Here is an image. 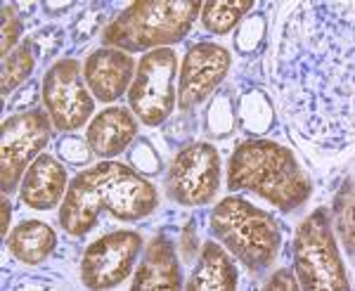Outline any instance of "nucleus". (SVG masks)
<instances>
[{
    "mask_svg": "<svg viewBox=\"0 0 355 291\" xmlns=\"http://www.w3.org/2000/svg\"><path fill=\"white\" fill-rule=\"evenodd\" d=\"M182 272L178 265L173 242L164 235H157L145 251L140 267L135 272L133 291H157V289H180Z\"/></svg>",
    "mask_w": 355,
    "mask_h": 291,
    "instance_id": "obj_15",
    "label": "nucleus"
},
{
    "mask_svg": "<svg viewBox=\"0 0 355 291\" xmlns=\"http://www.w3.org/2000/svg\"><path fill=\"white\" fill-rule=\"evenodd\" d=\"M234 118H237V112H234V97L230 88L216 90L214 100L209 102V109H206L204 116V128L211 138H227V135L234 130Z\"/></svg>",
    "mask_w": 355,
    "mask_h": 291,
    "instance_id": "obj_22",
    "label": "nucleus"
},
{
    "mask_svg": "<svg viewBox=\"0 0 355 291\" xmlns=\"http://www.w3.org/2000/svg\"><path fill=\"white\" fill-rule=\"evenodd\" d=\"M216 239L251 272L272 265L279 251V225L272 213L249 204L242 197H225L211 211Z\"/></svg>",
    "mask_w": 355,
    "mask_h": 291,
    "instance_id": "obj_5",
    "label": "nucleus"
},
{
    "mask_svg": "<svg viewBox=\"0 0 355 291\" xmlns=\"http://www.w3.org/2000/svg\"><path fill=\"white\" fill-rule=\"evenodd\" d=\"M234 112H237L239 128L249 135H266L275 123L272 100L266 90L259 88V85L239 90Z\"/></svg>",
    "mask_w": 355,
    "mask_h": 291,
    "instance_id": "obj_19",
    "label": "nucleus"
},
{
    "mask_svg": "<svg viewBox=\"0 0 355 291\" xmlns=\"http://www.w3.org/2000/svg\"><path fill=\"white\" fill-rule=\"evenodd\" d=\"M8 225H10V202L3 199V237H8Z\"/></svg>",
    "mask_w": 355,
    "mask_h": 291,
    "instance_id": "obj_32",
    "label": "nucleus"
},
{
    "mask_svg": "<svg viewBox=\"0 0 355 291\" xmlns=\"http://www.w3.org/2000/svg\"><path fill=\"white\" fill-rule=\"evenodd\" d=\"M251 10H254L251 0H209L202 5V21L206 31L223 36V33H230Z\"/></svg>",
    "mask_w": 355,
    "mask_h": 291,
    "instance_id": "obj_20",
    "label": "nucleus"
},
{
    "mask_svg": "<svg viewBox=\"0 0 355 291\" xmlns=\"http://www.w3.org/2000/svg\"><path fill=\"white\" fill-rule=\"evenodd\" d=\"M3 41H0V50H3V60L8 57V53H12V48L19 41L21 31H24V24H21V17L17 12L15 3H3Z\"/></svg>",
    "mask_w": 355,
    "mask_h": 291,
    "instance_id": "obj_26",
    "label": "nucleus"
},
{
    "mask_svg": "<svg viewBox=\"0 0 355 291\" xmlns=\"http://www.w3.org/2000/svg\"><path fill=\"white\" fill-rule=\"evenodd\" d=\"M137 135V123L133 114L123 107H110L102 109L90 121L85 142L97 157H116L121 154Z\"/></svg>",
    "mask_w": 355,
    "mask_h": 291,
    "instance_id": "obj_16",
    "label": "nucleus"
},
{
    "mask_svg": "<svg viewBox=\"0 0 355 291\" xmlns=\"http://www.w3.org/2000/svg\"><path fill=\"white\" fill-rule=\"evenodd\" d=\"M331 225H336L339 237L346 247L348 256H353V178L348 175L343 180L339 194L334 197V206H331Z\"/></svg>",
    "mask_w": 355,
    "mask_h": 291,
    "instance_id": "obj_23",
    "label": "nucleus"
},
{
    "mask_svg": "<svg viewBox=\"0 0 355 291\" xmlns=\"http://www.w3.org/2000/svg\"><path fill=\"white\" fill-rule=\"evenodd\" d=\"M135 73L133 57L116 48H100L88 55L83 64V78L88 83V90L100 102L119 100Z\"/></svg>",
    "mask_w": 355,
    "mask_h": 291,
    "instance_id": "obj_13",
    "label": "nucleus"
},
{
    "mask_svg": "<svg viewBox=\"0 0 355 291\" xmlns=\"http://www.w3.org/2000/svg\"><path fill=\"white\" fill-rule=\"evenodd\" d=\"M128 161L140 175H159L162 173V157L150 145V140L140 138L128 152Z\"/></svg>",
    "mask_w": 355,
    "mask_h": 291,
    "instance_id": "obj_25",
    "label": "nucleus"
},
{
    "mask_svg": "<svg viewBox=\"0 0 355 291\" xmlns=\"http://www.w3.org/2000/svg\"><path fill=\"white\" fill-rule=\"evenodd\" d=\"M220 187V157L209 142H192L180 150L166 175V192L175 204L202 206Z\"/></svg>",
    "mask_w": 355,
    "mask_h": 291,
    "instance_id": "obj_9",
    "label": "nucleus"
},
{
    "mask_svg": "<svg viewBox=\"0 0 355 291\" xmlns=\"http://www.w3.org/2000/svg\"><path fill=\"white\" fill-rule=\"evenodd\" d=\"M197 225H194V220L187 222L185 227H182L180 232V242H178V247H180V256L185 263H192L194 256H197Z\"/></svg>",
    "mask_w": 355,
    "mask_h": 291,
    "instance_id": "obj_28",
    "label": "nucleus"
},
{
    "mask_svg": "<svg viewBox=\"0 0 355 291\" xmlns=\"http://www.w3.org/2000/svg\"><path fill=\"white\" fill-rule=\"evenodd\" d=\"M227 185L232 192L259 194L284 213L306 204L313 192V182L294 152L272 140L242 142L230 157Z\"/></svg>",
    "mask_w": 355,
    "mask_h": 291,
    "instance_id": "obj_3",
    "label": "nucleus"
},
{
    "mask_svg": "<svg viewBox=\"0 0 355 291\" xmlns=\"http://www.w3.org/2000/svg\"><path fill=\"white\" fill-rule=\"evenodd\" d=\"M33 67H36V50H33L31 38H26L24 43H19V48L3 60V81H0L3 97L15 93L17 85H21L31 76Z\"/></svg>",
    "mask_w": 355,
    "mask_h": 291,
    "instance_id": "obj_21",
    "label": "nucleus"
},
{
    "mask_svg": "<svg viewBox=\"0 0 355 291\" xmlns=\"http://www.w3.org/2000/svg\"><path fill=\"white\" fill-rule=\"evenodd\" d=\"M232 57L223 45L197 43L187 50L180 67V83H178V107L182 112H192L202 105L209 95L218 90L230 71Z\"/></svg>",
    "mask_w": 355,
    "mask_h": 291,
    "instance_id": "obj_12",
    "label": "nucleus"
},
{
    "mask_svg": "<svg viewBox=\"0 0 355 291\" xmlns=\"http://www.w3.org/2000/svg\"><path fill=\"white\" fill-rule=\"evenodd\" d=\"M291 256H294V275L301 289L351 291L327 209L313 211L308 218L299 222L291 242Z\"/></svg>",
    "mask_w": 355,
    "mask_h": 291,
    "instance_id": "obj_6",
    "label": "nucleus"
},
{
    "mask_svg": "<svg viewBox=\"0 0 355 291\" xmlns=\"http://www.w3.org/2000/svg\"><path fill=\"white\" fill-rule=\"evenodd\" d=\"M73 3H53V0H48V3H43V10L48 15H57V12H67V10H71Z\"/></svg>",
    "mask_w": 355,
    "mask_h": 291,
    "instance_id": "obj_31",
    "label": "nucleus"
},
{
    "mask_svg": "<svg viewBox=\"0 0 355 291\" xmlns=\"http://www.w3.org/2000/svg\"><path fill=\"white\" fill-rule=\"evenodd\" d=\"M142 237L133 230H119L90 244L81 261V282L88 289H112L121 284L140 256Z\"/></svg>",
    "mask_w": 355,
    "mask_h": 291,
    "instance_id": "obj_11",
    "label": "nucleus"
},
{
    "mask_svg": "<svg viewBox=\"0 0 355 291\" xmlns=\"http://www.w3.org/2000/svg\"><path fill=\"white\" fill-rule=\"evenodd\" d=\"M8 249L12 251L17 261L26 265H38L53 254L57 247V235L50 225L41 220H24L10 232Z\"/></svg>",
    "mask_w": 355,
    "mask_h": 291,
    "instance_id": "obj_18",
    "label": "nucleus"
},
{
    "mask_svg": "<svg viewBox=\"0 0 355 291\" xmlns=\"http://www.w3.org/2000/svg\"><path fill=\"white\" fill-rule=\"evenodd\" d=\"M268 33V17L263 12H254L239 21V28L234 33V50L239 55H256L261 50Z\"/></svg>",
    "mask_w": 355,
    "mask_h": 291,
    "instance_id": "obj_24",
    "label": "nucleus"
},
{
    "mask_svg": "<svg viewBox=\"0 0 355 291\" xmlns=\"http://www.w3.org/2000/svg\"><path fill=\"white\" fill-rule=\"evenodd\" d=\"M175 73L178 60L168 48H157L140 60L128 102L145 125H162L171 116L175 107Z\"/></svg>",
    "mask_w": 355,
    "mask_h": 291,
    "instance_id": "obj_7",
    "label": "nucleus"
},
{
    "mask_svg": "<svg viewBox=\"0 0 355 291\" xmlns=\"http://www.w3.org/2000/svg\"><path fill=\"white\" fill-rule=\"evenodd\" d=\"M202 15L199 0H140L116 15L102 43L123 53H142L180 43Z\"/></svg>",
    "mask_w": 355,
    "mask_h": 291,
    "instance_id": "obj_4",
    "label": "nucleus"
},
{
    "mask_svg": "<svg viewBox=\"0 0 355 291\" xmlns=\"http://www.w3.org/2000/svg\"><path fill=\"white\" fill-rule=\"evenodd\" d=\"M50 140V116L43 109H31L5 118L0 130V185L10 194L33 157H41Z\"/></svg>",
    "mask_w": 355,
    "mask_h": 291,
    "instance_id": "obj_8",
    "label": "nucleus"
},
{
    "mask_svg": "<svg viewBox=\"0 0 355 291\" xmlns=\"http://www.w3.org/2000/svg\"><path fill=\"white\" fill-rule=\"evenodd\" d=\"M237 267L230 261V256L223 251L220 244L206 242L202 256L197 261V267L192 270V277L187 282L190 291H232L237 289Z\"/></svg>",
    "mask_w": 355,
    "mask_h": 291,
    "instance_id": "obj_17",
    "label": "nucleus"
},
{
    "mask_svg": "<svg viewBox=\"0 0 355 291\" xmlns=\"http://www.w3.org/2000/svg\"><path fill=\"white\" fill-rule=\"evenodd\" d=\"M36 97H38V93H36V83H28L26 88H24V90H19L15 100L10 102V109H21V105H31V107H33Z\"/></svg>",
    "mask_w": 355,
    "mask_h": 291,
    "instance_id": "obj_30",
    "label": "nucleus"
},
{
    "mask_svg": "<svg viewBox=\"0 0 355 291\" xmlns=\"http://www.w3.org/2000/svg\"><path fill=\"white\" fill-rule=\"evenodd\" d=\"M268 291H296L301 289L299 287V279H296L294 272L289 270V267H282V270H277L275 275L270 277V282L266 284Z\"/></svg>",
    "mask_w": 355,
    "mask_h": 291,
    "instance_id": "obj_29",
    "label": "nucleus"
},
{
    "mask_svg": "<svg viewBox=\"0 0 355 291\" xmlns=\"http://www.w3.org/2000/svg\"><path fill=\"white\" fill-rule=\"evenodd\" d=\"M57 157L69 166H85L90 161V157H93V150H90L88 142H83L76 135H64L57 142Z\"/></svg>",
    "mask_w": 355,
    "mask_h": 291,
    "instance_id": "obj_27",
    "label": "nucleus"
},
{
    "mask_svg": "<svg viewBox=\"0 0 355 291\" xmlns=\"http://www.w3.org/2000/svg\"><path fill=\"white\" fill-rule=\"evenodd\" d=\"M159 204V194L137 170L119 161L85 168L69 185L60 222L71 237H83L102 211L119 220H140Z\"/></svg>",
    "mask_w": 355,
    "mask_h": 291,
    "instance_id": "obj_2",
    "label": "nucleus"
},
{
    "mask_svg": "<svg viewBox=\"0 0 355 291\" xmlns=\"http://www.w3.org/2000/svg\"><path fill=\"white\" fill-rule=\"evenodd\" d=\"M43 102L57 130H76L93 114V97L83 85V69L76 60H60L45 71Z\"/></svg>",
    "mask_w": 355,
    "mask_h": 291,
    "instance_id": "obj_10",
    "label": "nucleus"
},
{
    "mask_svg": "<svg viewBox=\"0 0 355 291\" xmlns=\"http://www.w3.org/2000/svg\"><path fill=\"white\" fill-rule=\"evenodd\" d=\"M64 190H69L64 166H60V161L50 157V154H41L24 173L21 202L28 209L48 211L62 202V197L67 194Z\"/></svg>",
    "mask_w": 355,
    "mask_h": 291,
    "instance_id": "obj_14",
    "label": "nucleus"
},
{
    "mask_svg": "<svg viewBox=\"0 0 355 291\" xmlns=\"http://www.w3.org/2000/svg\"><path fill=\"white\" fill-rule=\"evenodd\" d=\"M270 81L294 130L318 150L353 145V3H294Z\"/></svg>",
    "mask_w": 355,
    "mask_h": 291,
    "instance_id": "obj_1",
    "label": "nucleus"
}]
</instances>
